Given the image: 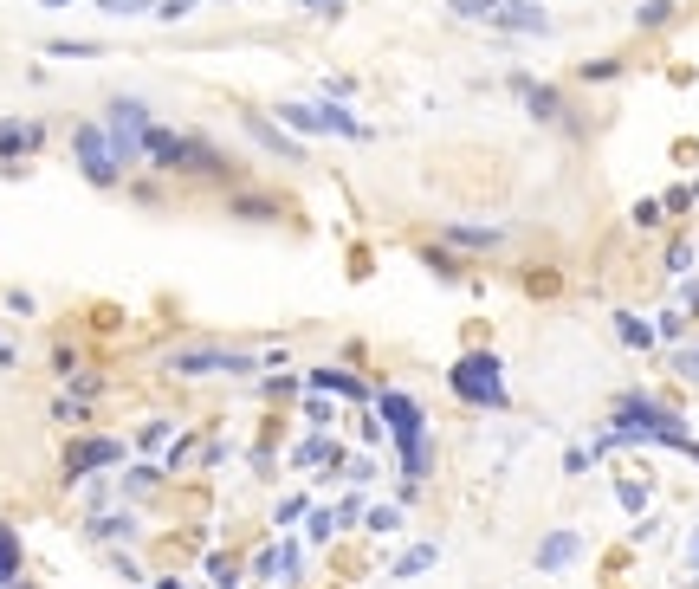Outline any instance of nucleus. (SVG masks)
<instances>
[{"label": "nucleus", "mask_w": 699, "mask_h": 589, "mask_svg": "<svg viewBox=\"0 0 699 589\" xmlns=\"http://www.w3.org/2000/svg\"><path fill=\"white\" fill-rule=\"evenodd\" d=\"M350 0H298V13H318V20H344Z\"/></svg>", "instance_id": "22"}, {"label": "nucleus", "mask_w": 699, "mask_h": 589, "mask_svg": "<svg viewBox=\"0 0 699 589\" xmlns=\"http://www.w3.org/2000/svg\"><path fill=\"white\" fill-rule=\"evenodd\" d=\"M447 240H454V246H473V253H479V246H499V240H505V227H473V221H454V227H447Z\"/></svg>", "instance_id": "15"}, {"label": "nucleus", "mask_w": 699, "mask_h": 589, "mask_svg": "<svg viewBox=\"0 0 699 589\" xmlns=\"http://www.w3.org/2000/svg\"><path fill=\"white\" fill-rule=\"evenodd\" d=\"M272 117H279L292 136H324V117H318V104H298V98H285Z\"/></svg>", "instance_id": "14"}, {"label": "nucleus", "mask_w": 699, "mask_h": 589, "mask_svg": "<svg viewBox=\"0 0 699 589\" xmlns=\"http://www.w3.org/2000/svg\"><path fill=\"white\" fill-rule=\"evenodd\" d=\"M246 136H253V143L266 149V156H279V162H305V149H298L292 136H285V123H279V117H259V111H246Z\"/></svg>", "instance_id": "8"}, {"label": "nucleus", "mask_w": 699, "mask_h": 589, "mask_svg": "<svg viewBox=\"0 0 699 589\" xmlns=\"http://www.w3.org/2000/svg\"><path fill=\"white\" fill-rule=\"evenodd\" d=\"M687 305H693V311H699V279H693V285H687Z\"/></svg>", "instance_id": "34"}, {"label": "nucleus", "mask_w": 699, "mask_h": 589, "mask_svg": "<svg viewBox=\"0 0 699 589\" xmlns=\"http://www.w3.org/2000/svg\"><path fill=\"white\" fill-rule=\"evenodd\" d=\"M667 13H674V7H667V0H648V7H641V13H635V20H641V26H661V20H667Z\"/></svg>", "instance_id": "31"}, {"label": "nucleus", "mask_w": 699, "mask_h": 589, "mask_svg": "<svg viewBox=\"0 0 699 589\" xmlns=\"http://www.w3.org/2000/svg\"><path fill=\"white\" fill-rule=\"evenodd\" d=\"M376 415H382V428L395 434L402 473H408V479H428L434 447H428V415H421V402H415V395H402V389H382V395H376Z\"/></svg>", "instance_id": "1"}, {"label": "nucleus", "mask_w": 699, "mask_h": 589, "mask_svg": "<svg viewBox=\"0 0 699 589\" xmlns=\"http://www.w3.org/2000/svg\"><path fill=\"white\" fill-rule=\"evenodd\" d=\"M318 460H331V441H305L298 447V467H318Z\"/></svg>", "instance_id": "27"}, {"label": "nucleus", "mask_w": 699, "mask_h": 589, "mask_svg": "<svg viewBox=\"0 0 699 589\" xmlns=\"http://www.w3.org/2000/svg\"><path fill=\"white\" fill-rule=\"evenodd\" d=\"M39 143H46V123L39 117H0V162L39 156Z\"/></svg>", "instance_id": "7"}, {"label": "nucleus", "mask_w": 699, "mask_h": 589, "mask_svg": "<svg viewBox=\"0 0 699 589\" xmlns=\"http://www.w3.org/2000/svg\"><path fill=\"white\" fill-rule=\"evenodd\" d=\"M279 564H285L279 577H298V570H305V551H298V544H285V551H279Z\"/></svg>", "instance_id": "30"}, {"label": "nucleus", "mask_w": 699, "mask_h": 589, "mask_svg": "<svg viewBox=\"0 0 699 589\" xmlns=\"http://www.w3.org/2000/svg\"><path fill=\"white\" fill-rule=\"evenodd\" d=\"M577 557H583V538H577V531H551V538L538 544V570H544V577H557V570H570V564H577Z\"/></svg>", "instance_id": "10"}, {"label": "nucleus", "mask_w": 699, "mask_h": 589, "mask_svg": "<svg viewBox=\"0 0 699 589\" xmlns=\"http://www.w3.org/2000/svg\"><path fill=\"white\" fill-rule=\"evenodd\" d=\"M428 564H434V544H415V551H408L402 564H395V577H421Z\"/></svg>", "instance_id": "20"}, {"label": "nucleus", "mask_w": 699, "mask_h": 589, "mask_svg": "<svg viewBox=\"0 0 699 589\" xmlns=\"http://www.w3.org/2000/svg\"><path fill=\"white\" fill-rule=\"evenodd\" d=\"M318 117H324V136H344V143H369V136H376L356 111H344V104H318Z\"/></svg>", "instance_id": "12"}, {"label": "nucleus", "mask_w": 699, "mask_h": 589, "mask_svg": "<svg viewBox=\"0 0 699 589\" xmlns=\"http://www.w3.org/2000/svg\"><path fill=\"white\" fill-rule=\"evenodd\" d=\"M447 382H454V395H460V402H473V408H505V363H499V356H486V350L460 356V363L447 369Z\"/></svg>", "instance_id": "3"}, {"label": "nucleus", "mask_w": 699, "mask_h": 589, "mask_svg": "<svg viewBox=\"0 0 699 589\" xmlns=\"http://www.w3.org/2000/svg\"><path fill=\"white\" fill-rule=\"evenodd\" d=\"M674 369H680V376H693V382H699V350H680V356H674Z\"/></svg>", "instance_id": "32"}, {"label": "nucleus", "mask_w": 699, "mask_h": 589, "mask_svg": "<svg viewBox=\"0 0 699 589\" xmlns=\"http://www.w3.org/2000/svg\"><path fill=\"white\" fill-rule=\"evenodd\" d=\"M512 91L531 104V117H544V123H557L564 117V98H557L551 85H538V78H525V72H512Z\"/></svg>", "instance_id": "11"}, {"label": "nucleus", "mask_w": 699, "mask_h": 589, "mask_svg": "<svg viewBox=\"0 0 699 589\" xmlns=\"http://www.w3.org/2000/svg\"><path fill=\"white\" fill-rule=\"evenodd\" d=\"M615 337H622V344H635V350H648L654 344V324H641L635 311H615Z\"/></svg>", "instance_id": "16"}, {"label": "nucleus", "mask_w": 699, "mask_h": 589, "mask_svg": "<svg viewBox=\"0 0 699 589\" xmlns=\"http://www.w3.org/2000/svg\"><path fill=\"white\" fill-rule=\"evenodd\" d=\"M39 7H52V13H59V7H78V0H39Z\"/></svg>", "instance_id": "33"}, {"label": "nucleus", "mask_w": 699, "mask_h": 589, "mask_svg": "<svg viewBox=\"0 0 699 589\" xmlns=\"http://www.w3.org/2000/svg\"><path fill=\"white\" fill-rule=\"evenodd\" d=\"M259 356H240V350H182L175 356V376H259Z\"/></svg>", "instance_id": "5"}, {"label": "nucleus", "mask_w": 699, "mask_h": 589, "mask_svg": "<svg viewBox=\"0 0 699 589\" xmlns=\"http://www.w3.org/2000/svg\"><path fill=\"white\" fill-rule=\"evenodd\" d=\"M693 570H699V531H693Z\"/></svg>", "instance_id": "35"}, {"label": "nucleus", "mask_w": 699, "mask_h": 589, "mask_svg": "<svg viewBox=\"0 0 699 589\" xmlns=\"http://www.w3.org/2000/svg\"><path fill=\"white\" fill-rule=\"evenodd\" d=\"M311 382H318V389H331V395H344V402H376V395H369V382L350 376V369H311Z\"/></svg>", "instance_id": "13"}, {"label": "nucleus", "mask_w": 699, "mask_h": 589, "mask_svg": "<svg viewBox=\"0 0 699 589\" xmlns=\"http://www.w3.org/2000/svg\"><path fill=\"white\" fill-rule=\"evenodd\" d=\"M492 26L499 33H525V39H551V13L538 0H492Z\"/></svg>", "instance_id": "6"}, {"label": "nucleus", "mask_w": 699, "mask_h": 589, "mask_svg": "<svg viewBox=\"0 0 699 589\" xmlns=\"http://www.w3.org/2000/svg\"><path fill=\"white\" fill-rule=\"evenodd\" d=\"M162 441H169V421H149V428L136 434V447H162Z\"/></svg>", "instance_id": "29"}, {"label": "nucleus", "mask_w": 699, "mask_h": 589, "mask_svg": "<svg viewBox=\"0 0 699 589\" xmlns=\"http://www.w3.org/2000/svg\"><path fill=\"white\" fill-rule=\"evenodd\" d=\"M98 13H111V20H143V13H156L149 0H91Z\"/></svg>", "instance_id": "18"}, {"label": "nucleus", "mask_w": 699, "mask_h": 589, "mask_svg": "<svg viewBox=\"0 0 699 589\" xmlns=\"http://www.w3.org/2000/svg\"><path fill=\"white\" fill-rule=\"evenodd\" d=\"M123 454H130V447H123V441H111V434H98V441H85V447H78V454H72V479H85V473H104V467H117Z\"/></svg>", "instance_id": "9"}, {"label": "nucleus", "mask_w": 699, "mask_h": 589, "mask_svg": "<svg viewBox=\"0 0 699 589\" xmlns=\"http://www.w3.org/2000/svg\"><path fill=\"white\" fill-rule=\"evenodd\" d=\"M460 20H492V0H447Z\"/></svg>", "instance_id": "24"}, {"label": "nucleus", "mask_w": 699, "mask_h": 589, "mask_svg": "<svg viewBox=\"0 0 699 589\" xmlns=\"http://www.w3.org/2000/svg\"><path fill=\"white\" fill-rule=\"evenodd\" d=\"M52 415H59V421H85V395H65V402L52 408Z\"/></svg>", "instance_id": "28"}, {"label": "nucleus", "mask_w": 699, "mask_h": 589, "mask_svg": "<svg viewBox=\"0 0 699 589\" xmlns=\"http://www.w3.org/2000/svg\"><path fill=\"white\" fill-rule=\"evenodd\" d=\"M72 156H78V169H85V182H98V188L123 182V156H117V143H111L104 123H78L72 130Z\"/></svg>", "instance_id": "4"}, {"label": "nucleus", "mask_w": 699, "mask_h": 589, "mask_svg": "<svg viewBox=\"0 0 699 589\" xmlns=\"http://www.w3.org/2000/svg\"><path fill=\"white\" fill-rule=\"evenodd\" d=\"M363 525H369V531H402V505H376Z\"/></svg>", "instance_id": "21"}, {"label": "nucleus", "mask_w": 699, "mask_h": 589, "mask_svg": "<svg viewBox=\"0 0 699 589\" xmlns=\"http://www.w3.org/2000/svg\"><path fill=\"white\" fill-rule=\"evenodd\" d=\"M136 518L130 512H111V518H91V538H130Z\"/></svg>", "instance_id": "19"}, {"label": "nucleus", "mask_w": 699, "mask_h": 589, "mask_svg": "<svg viewBox=\"0 0 699 589\" xmlns=\"http://www.w3.org/2000/svg\"><path fill=\"white\" fill-rule=\"evenodd\" d=\"M39 52H52V59H98L104 46H91V39H46Z\"/></svg>", "instance_id": "17"}, {"label": "nucleus", "mask_w": 699, "mask_h": 589, "mask_svg": "<svg viewBox=\"0 0 699 589\" xmlns=\"http://www.w3.org/2000/svg\"><path fill=\"white\" fill-rule=\"evenodd\" d=\"M305 415H311V428H331V421H337V408H331V402H318V395H311V402H305Z\"/></svg>", "instance_id": "26"}, {"label": "nucleus", "mask_w": 699, "mask_h": 589, "mask_svg": "<svg viewBox=\"0 0 699 589\" xmlns=\"http://www.w3.org/2000/svg\"><path fill=\"white\" fill-rule=\"evenodd\" d=\"M143 156L156 162V169H201V175H221L227 169V156L208 143V136L162 130V123H149V130H143Z\"/></svg>", "instance_id": "2"}, {"label": "nucleus", "mask_w": 699, "mask_h": 589, "mask_svg": "<svg viewBox=\"0 0 699 589\" xmlns=\"http://www.w3.org/2000/svg\"><path fill=\"white\" fill-rule=\"evenodd\" d=\"M667 272H693V246H687V240L667 246Z\"/></svg>", "instance_id": "25"}, {"label": "nucleus", "mask_w": 699, "mask_h": 589, "mask_svg": "<svg viewBox=\"0 0 699 589\" xmlns=\"http://www.w3.org/2000/svg\"><path fill=\"white\" fill-rule=\"evenodd\" d=\"M195 7H201V0H162V7H156V20H162V26H175V20H188Z\"/></svg>", "instance_id": "23"}]
</instances>
